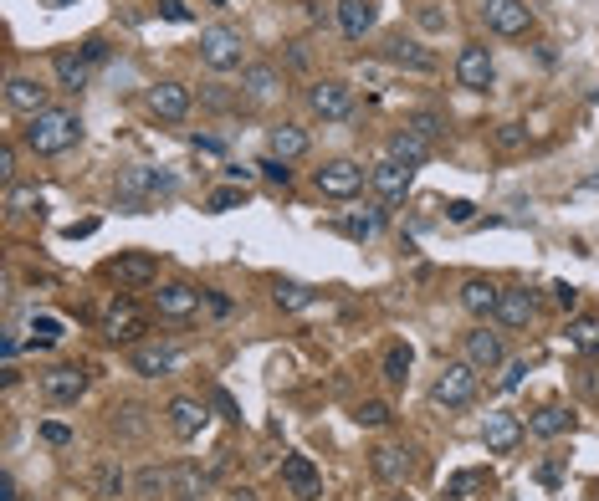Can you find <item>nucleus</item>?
<instances>
[{
  "label": "nucleus",
  "mask_w": 599,
  "mask_h": 501,
  "mask_svg": "<svg viewBox=\"0 0 599 501\" xmlns=\"http://www.w3.org/2000/svg\"><path fill=\"white\" fill-rule=\"evenodd\" d=\"M16 353H21V343H16V333H6V338H0V358H6V363H11Z\"/></svg>",
  "instance_id": "bf43d9fd"
},
{
  "label": "nucleus",
  "mask_w": 599,
  "mask_h": 501,
  "mask_svg": "<svg viewBox=\"0 0 599 501\" xmlns=\"http://www.w3.org/2000/svg\"><path fill=\"white\" fill-rule=\"evenodd\" d=\"M369 466H374V476H379L384 486H405V481L415 476V455H410L405 445H374V450H369Z\"/></svg>",
  "instance_id": "ddd939ff"
},
{
  "label": "nucleus",
  "mask_w": 599,
  "mask_h": 501,
  "mask_svg": "<svg viewBox=\"0 0 599 501\" xmlns=\"http://www.w3.org/2000/svg\"><path fill=\"white\" fill-rule=\"evenodd\" d=\"M492 77H497V67H492V52L482 47V41H466V47H461V57H456V82L466 87V93H487V87H492Z\"/></svg>",
  "instance_id": "6e6552de"
},
{
  "label": "nucleus",
  "mask_w": 599,
  "mask_h": 501,
  "mask_svg": "<svg viewBox=\"0 0 599 501\" xmlns=\"http://www.w3.org/2000/svg\"><path fill=\"white\" fill-rule=\"evenodd\" d=\"M210 6H231V0H210Z\"/></svg>",
  "instance_id": "680f3d73"
},
{
  "label": "nucleus",
  "mask_w": 599,
  "mask_h": 501,
  "mask_svg": "<svg viewBox=\"0 0 599 501\" xmlns=\"http://www.w3.org/2000/svg\"><path fill=\"white\" fill-rule=\"evenodd\" d=\"M200 287H190V282H169V287H159L154 292V307H159V317H175V323H185V317H195L200 312Z\"/></svg>",
  "instance_id": "a211bd4d"
},
{
  "label": "nucleus",
  "mask_w": 599,
  "mask_h": 501,
  "mask_svg": "<svg viewBox=\"0 0 599 501\" xmlns=\"http://www.w3.org/2000/svg\"><path fill=\"white\" fill-rule=\"evenodd\" d=\"M205 486H210V476L200 471V466H175V471H169V491H175L180 501H195V496H205Z\"/></svg>",
  "instance_id": "c756f323"
},
{
  "label": "nucleus",
  "mask_w": 599,
  "mask_h": 501,
  "mask_svg": "<svg viewBox=\"0 0 599 501\" xmlns=\"http://www.w3.org/2000/svg\"><path fill=\"white\" fill-rule=\"evenodd\" d=\"M569 343L579 353H599V323H594V317H579V323L569 328Z\"/></svg>",
  "instance_id": "4c0bfd02"
},
{
  "label": "nucleus",
  "mask_w": 599,
  "mask_h": 501,
  "mask_svg": "<svg viewBox=\"0 0 599 501\" xmlns=\"http://www.w3.org/2000/svg\"><path fill=\"white\" fill-rule=\"evenodd\" d=\"M492 144H497V154H523V149H528V128H523V123H502V128L492 133Z\"/></svg>",
  "instance_id": "c9c22d12"
},
{
  "label": "nucleus",
  "mask_w": 599,
  "mask_h": 501,
  "mask_svg": "<svg viewBox=\"0 0 599 501\" xmlns=\"http://www.w3.org/2000/svg\"><path fill=\"white\" fill-rule=\"evenodd\" d=\"M159 190H175V179H169V174H159V169H144V164H128V169H118V210H128V215H144L149 195H159Z\"/></svg>",
  "instance_id": "f03ea898"
},
{
  "label": "nucleus",
  "mask_w": 599,
  "mask_h": 501,
  "mask_svg": "<svg viewBox=\"0 0 599 501\" xmlns=\"http://www.w3.org/2000/svg\"><path fill=\"white\" fill-rule=\"evenodd\" d=\"M241 52H246L241 31H231V26H205V31H200V62H205L210 72H236V67H241Z\"/></svg>",
  "instance_id": "20e7f679"
},
{
  "label": "nucleus",
  "mask_w": 599,
  "mask_h": 501,
  "mask_svg": "<svg viewBox=\"0 0 599 501\" xmlns=\"http://www.w3.org/2000/svg\"><path fill=\"white\" fill-rule=\"evenodd\" d=\"M379 220H384V210H369V215H344V220H338V231H344L349 241H369V236H379Z\"/></svg>",
  "instance_id": "473e14b6"
},
{
  "label": "nucleus",
  "mask_w": 599,
  "mask_h": 501,
  "mask_svg": "<svg viewBox=\"0 0 599 501\" xmlns=\"http://www.w3.org/2000/svg\"><path fill=\"white\" fill-rule=\"evenodd\" d=\"M159 486H169V476H164V471H154V466H149V471H144V476H139V491H159Z\"/></svg>",
  "instance_id": "3c124183"
},
{
  "label": "nucleus",
  "mask_w": 599,
  "mask_h": 501,
  "mask_svg": "<svg viewBox=\"0 0 599 501\" xmlns=\"http://www.w3.org/2000/svg\"><path fill=\"white\" fill-rule=\"evenodd\" d=\"M461 353H466V363H472V369H502L507 363V353H502V338L497 333H487V328H472L461 338Z\"/></svg>",
  "instance_id": "aec40b11"
},
{
  "label": "nucleus",
  "mask_w": 599,
  "mask_h": 501,
  "mask_svg": "<svg viewBox=\"0 0 599 501\" xmlns=\"http://www.w3.org/2000/svg\"><path fill=\"white\" fill-rule=\"evenodd\" d=\"M533 317H538V297L528 287H507L502 292V302H497V323L502 328H528Z\"/></svg>",
  "instance_id": "5701e85b"
},
{
  "label": "nucleus",
  "mask_w": 599,
  "mask_h": 501,
  "mask_svg": "<svg viewBox=\"0 0 599 501\" xmlns=\"http://www.w3.org/2000/svg\"><path fill=\"white\" fill-rule=\"evenodd\" d=\"M410 185H415V169L400 164V159H390V154L369 169V190L379 195V205H400L410 195Z\"/></svg>",
  "instance_id": "0eeeda50"
},
{
  "label": "nucleus",
  "mask_w": 599,
  "mask_h": 501,
  "mask_svg": "<svg viewBox=\"0 0 599 501\" xmlns=\"http://www.w3.org/2000/svg\"><path fill=\"white\" fill-rule=\"evenodd\" d=\"M149 113L164 123H180L190 113V87L185 82H154L149 87Z\"/></svg>",
  "instance_id": "412c9836"
},
{
  "label": "nucleus",
  "mask_w": 599,
  "mask_h": 501,
  "mask_svg": "<svg viewBox=\"0 0 599 501\" xmlns=\"http://www.w3.org/2000/svg\"><path fill=\"white\" fill-rule=\"evenodd\" d=\"M128 363H134V374H144V379H169V374H180L185 353L169 343H134V358Z\"/></svg>",
  "instance_id": "9b49d317"
},
{
  "label": "nucleus",
  "mask_w": 599,
  "mask_h": 501,
  "mask_svg": "<svg viewBox=\"0 0 599 501\" xmlns=\"http://www.w3.org/2000/svg\"><path fill=\"white\" fill-rule=\"evenodd\" d=\"M169 21H190V6H180V0H164V6H159Z\"/></svg>",
  "instance_id": "864d4df0"
},
{
  "label": "nucleus",
  "mask_w": 599,
  "mask_h": 501,
  "mask_svg": "<svg viewBox=\"0 0 599 501\" xmlns=\"http://www.w3.org/2000/svg\"><path fill=\"white\" fill-rule=\"evenodd\" d=\"M379 11H374V0H338V31H344L349 41H364L374 31Z\"/></svg>",
  "instance_id": "b1692460"
},
{
  "label": "nucleus",
  "mask_w": 599,
  "mask_h": 501,
  "mask_svg": "<svg viewBox=\"0 0 599 501\" xmlns=\"http://www.w3.org/2000/svg\"><path fill=\"white\" fill-rule=\"evenodd\" d=\"M379 57L390 62V67H405V72H436V52H425L415 36H405V31H395V36H384V47H379Z\"/></svg>",
  "instance_id": "1a4fd4ad"
},
{
  "label": "nucleus",
  "mask_w": 599,
  "mask_h": 501,
  "mask_svg": "<svg viewBox=\"0 0 599 501\" xmlns=\"http://www.w3.org/2000/svg\"><path fill=\"white\" fill-rule=\"evenodd\" d=\"M569 425H574V415H569V409H564V404H543V409H538V415L528 420V430H533L538 440H553V435H564Z\"/></svg>",
  "instance_id": "c85d7f7f"
},
{
  "label": "nucleus",
  "mask_w": 599,
  "mask_h": 501,
  "mask_svg": "<svg viewBox=\"0 0 599 501\" xmlns=\"http://www.w3.org/2000/svg\"><path fill=\"white\" fill-rule=\"evenodd\" d=\"M256 169H262V174L272 179V185H292V164H287V159H277V154H267Z\"/></svg>",
  "instance_id": "79ce46f5"
},
{
  "label": "nucleus",
  "mask_w": 599,
  "mask_h": 501,
  "mask_svg": "<svg viewBox=\"0 0 599 501\" xmlns=\"http://www.w3.org/2000/svg\"><path fill=\"white\" fill-rule=\"evenodd\" d=\"M405 128H415V133H420V139H431V144H436V139H441V128H446V123H441L436 113H415V118H410Z\"/></svg>",
  "instance_id": "37998d69"
},
{
  "label": "nucleus",
  "mask_w": 599,
  "mask_h": 501,
  "mask_svg": "<svg viewBox=\"0 0 599 501\" xmlns=\"http://www.w3.org/2000/svg\"><path fill=\"white\" fill-rule=\"evenodd\" d=\"M0 179L16 185V149H0Z\"/></svg>",
  "instance_id": "8fccbe9b"
},
{
  "label": "nucleus",
  "mask_w": 599,
  "mask_h": 501,
  "mask_svg": "<svg viewBox=\"0 0 599 501\" xmlns=\"http://www.w3.org/2000/svg\"><path fill=\"white\" fill-rule=\"evenodd\" d=\"M77 139H82V118H77L72 108H47V113L26 118V128H21V144H26L31 154H41V159L67 154Z\"/></svg>",
  "instance_id": "f257e3e1"
},
{
  "label": "nucleus",
  "mask_w": 599,
  "mask_h": 501,
  "mask_svg": "<svg viewBox=\"0 0 599 501\" xmlns=\"http://www.w3.org/2000/svg\"><path fill=\"white\" fill-rule=\"evenodd\" d=\"M431 139H420V133L415 128H400V133H390V159H400V164H425V159H431Z\"/></svg>",
  "instance_id": "bb28decb"
},
{
  "label": "nucleus",
  "mask_w": 599,
  "mask_h": 501,
  "mask_svg": "<svg viewBox=\"0 0 599 501\" xmlns=\"http://www.w3.org/2000/svg\"><path fill=\"white\" fill-rule=\"evenodd\" d=\"M241 190H246V185H231V190H210V195H205V210H216V215H221V210H236V205H241Z\"/></svg>",
  "instance_id": "ea45409f"
},
{
  "label": "nucleus",
  "mask_w": 599,
  "mask_h": 501,
  "mask_svg": "<svg viewBox=\"0 0 599 501\" xmlns=\"http://www.w3.org/2000/svg\"><path fill=\"white\" fill-rule=\"evenodd\" d=\"M553 302H559L564 312H574V307H579V287H569V282H559V287H553Z\"/></svg>",
  "instance_id": "a18cd8bd"
},
{
  "label": "nucleus",
  "mask_w": 599,
  "mask_h": 501,
  "mask_svg": "<svg viewBox=\"0 0 599 501\" xmlns=\"http://www.w3.org/2000/svg\"><path fill=\"white\" fill-rule=\"evenodd\" d=\"M82 57H88V62H103V57H108V47L93 36V41H82Z\"/></svg>",
  "instance_id": "5fc2aeb1"
},
{
  "label": "nucleus",
  "mask_w": 599,
  "mask_h": 501,
  "mask_svg": "<svg viewBox=\"0 0 599 501\" xmlns=\"http://www.w3.org/2000/svg\"><path fill=\"white\" fill-rule=\"evenodd\" d=\"M431 399L441 404V409H466L477 399V369L472 363H446V369L436 374V384H431Z\"/></svg>",
  "instance_id": "39448f33"
},
{
  "label": "nucleus",
  "mask_w": 599,
  "mask_h": 501,
  "mask_svg": "<svg viewBox=\"0 0 599 501\" xmlns=\"http://www.w3.org/2000/svg\"><path fill=\"white\" fill-rule=\"evenodd\" d=\"M410 358H415L410 343H390V353H384V384L400 389V384L410 379Z\"/></svg>",
  "instance_id": "2f4dec72"
},
{
  "label": "nucleus",
  "mask_w": 599,
  "mask_h": 501,
  "mask_svg": "<svg viewBox=\"0 0 599 501\" xmlns=\"http://www.w3.org/2000/svg\"><path fill=\"white\" fill-rule=\"evenodd\" d=\"M103 491H123V471L108 466V471H103Z\"/></svg>",
  "instance_id": "052dcab7"
},
{
  "label": "nucleus",
  "mask_w": 599,
  "mask_h": 501,
  "mask_svg": "<svg viewBox=\"0 0 599 501\" xmlns=\"http://www.w3.org/2000/svg\"><path fill=\"white\" fill-rule=\"evenodd\" d=\"M88 77H93V62L82 57V52H57V82L62 87H72V93H77V87H88Z\"/></svg>",
  "instance_id": "7c9ffc66"
},
{
  "label": "nucleus",
  "mask_w": 599,
  "mask_h": 501,
  "mask_svg": "<svg viewBox=\"0 0 599 501\" xmlns=\"http://www.w3.org/2000/svg\"><path fill=\"white\" fill-rule=\"evenodd\" d=\"M205 108H231V93H221V87H210V93H205Z\"/></svg>",
  "instance_id": "6e6d98bb"
},
{
  "label": "nucleus",
  "mask_w": 599,
  "mask_h": 501,
  "mask_svg": "<svg viewBox=\"0 0 599 501\" xmlns=\"http://www.w3.org/2000/svg\"><path fill=\"white\" fill-rule=\"evenodd\" d=\"M200 154H221V139H205V133H195V139H190Z\"/></svg>",
  "instance_id": "4d7b16f0"
},
{
  "label": "nucleus",
  "mask_w": 599,
  "mask_h": 501,
  "mask_svg": "<svg viewBox=\"0 0 599 501\" xmlns=\"http://www.w3.org/2000/svg\"><path fill=\"white\" fill-rule=\"evenodd\" d=\"M497 302H502V287H492L482 277H472V282L461 287V307L472 312V317H497Z\"/></svg>",
  "instance_id": "a878e982"
},
{
  "label": "nucleus",
  "mask_w": 599,
  "mask_h": 501,
  "mask_svg": "<svg viewBox=\"0 0 599 501\" xmlns=\"http://www.w3.org/2000/svg\"><path fill=\"white\" fill-rule=\"evenodd\" d=\"M216 409H221L226 420H241V409H236V399H231L226 389H216Z\"/></svg>",
  "instance_id": "603ef678"
},
{
  "label": "nucleus",
  "mask_w": 599,
  "mask_h": 501,
  "mask_svg": "<svg viewBox=\"0 0 599 501\" xmlns=\"http://www.w3.org/2000/svg\"><path fill=\"white\" fill-rule=\"evenodd\" d=\"M354 420H359L364 430H379V425H390V404H384V399H364V404L354 409Z\"/></svg>",
  "instance_id": "58836bf2"
},
{
  "label": "nucleus",
  "mask_w": 599,
  "mask_h": 501,
  "mask_svg": "<svg viewBox=\"0 0 599 501\" xmlns=\"http://www.w3.org/2000/svg\"><path fill=\"white\" fill-rule=\"evenodd\" d=\"M282 481L292 486V496H303V501L323 496V476H318V466L308 461V455H282Z\"/></svg>",
  "instance_id": "4be33fe9"
},
{
  "label": "nucleus",
  "mask_w": 599,
  "mask_h": 501,
  "mask_svg": "<svg viewBox=\"0 0 599 501\" xmlns=\"http://www.w3.org/2000/svg\"><path fill=\"white\" fill-rule=\"evenodd\" d=\"M82 389H88V369H77V363H52V369L41 374V394L52 404H77Z\"/></svg>",
  "instance_id": "f8f14e48"
},
{
  "label": "nucleus",
  "mask_w": 599,
  "mask_h": 501,
  "mask_svg": "<svg viewBox=\"0 0 599 501\" xmlns=\"http://www.w3.org/2000/svg\"><path fill=\"white\" fill-rule=\"evenodd\" d=\"M16 496H21V491H16V476L6 471V476H0V501H16Z\"/></svg>",
  "instance_id": "13d9d810"
},
{
  "label": "nucleus",
  "mask_w": 599,
  "mask_h": 501,
  "mask_svg": "<svg viewBox=\"0 0 599 501\" xmlns=\"http://www.w3.org/2000/svg\"><path fill=\"white\" fill-rule=\"evenodd\" d=\"M108 277H113L118 287H154L159 261H154L149 251H123L118 261H108Z\"/></svg>",
  "instance_id": "4468645a"
},
{
  "label": "nucleus",
  "mask_w": 599,
  "mask_h": 501,
  "mask_svg": "<svg viewBox=\"0 0 599 501\" xmlns=\"http://www.w3.org/2000/svg\"><path fill=\"white\" fill-rule=\"evenodd\" d=\"M482 16L497 36H528L533 31V11L528 0H482Z\"/></svg>",
  "instance_id": "9d476101"
},
{
  "label": "nucleus",
  "mask_w": 599,
  "mask_h": 501,
  "mask_svg": "<svg viewBox=\"0 0 599 501\" xmlns=\"http://www.w3.org/2000/svg\"><path fill=\"white\" fill-rule=\"evenodd\" d=\"M313 287H303V282H277V307H287V312H303V307H313Z\"/></svg>",
  "instance_id": "72a5a7b5"
},
{
  "label": "nucleus",
  "mask_w": 599,
  "mask_h": 501,
  "mask_svg": "<svg viewBox=\"0 0 599 501\" xmlns=\"http://www.w3.org/2000/svg\"><path fill=\"white\" fill-rule=\"evenodd\" d=\"M6 108L11 113H21V118H36V113H47L52 103H47V87H41L36 77H6Z\"/></svg>",
  "instance_id": "2eb2a0df"
},
{
  "label": "nucleus",
  "mask_w": 599,
  "mask_h": 501,
  "mask_svg": "<svg viewBox=\"0 0 599 501\" xmlns=\"http://www.w3.org/2000/svg\"><path fill=\"white\" fill-rule=\"evenodd\" d=\"M446 215H451V225H472V220H477V205H472V200H451Z\"/></svg>",
  "instance_id": "c03bdc74"
},
{
  "label": "nucleus",
  "mask_w": 599,
  "mask_h": 501,
  "mask_svg": "<svg viewBox=\"0 0 599 501\" xmlns=\"http://www.w3.org/2000/svg\"><path fill=\"white\" fill-rule=\"evenodd\" d=\"M308 113L323 118V123H344V118L354 113V93H349L344 82H333V77L308 82Z\"/></svg>",
  "instance_id": "423d86ee"
},
{
  "label": "nucleus",
  "mask_w": 599,
  "mask_h": 501,
  "mask_svg": "<svg viewBox=\"0 0 599 501\" xmlns=\"http://www.w3.org/2000/svg\"><path fill=\"white\" fill-rule=\"evenodd\" d=\"M523 374H528V363L518 358V363H507V374H502V389H518L523 384Z\"/></svg>",
  "instance_id": "09e8293b"
},
{
  "label": "nucleus",
  "mask_w": 599,
  "mask_h": 501,
  "mask_svg": "<svg viewBox=\"0 0 599 501\" xmlns=\"http://www.w3.org/2000/svg\"><path fill=\"white\" fill-rule=\"evenodd\" d=\"M41 440H47V445H67V440H72V430H67V425H57V420H47V425H41Z\"/></svg>",
  "instance_id": "49530a36"
},
{
  "label": "nucleus",
  "mask_w": 599,
  "mask_h": 501,
  "mask_svg": "<svg viewBox=\"0 0 599 501\" xmlns=\"http://www.w3.org/2000/svg\"><path fill=\"white\" fill-rule=\"evenodd\" d=\"M395 501H410V496H395Z\"/></svg>",
  "instance_id": "0e129e2a"
},
{
  "label": "nucleus",
  "mask_w": 599,
  "mask_h": 501,
  "mask_svg": "<svg viewBox=\"0 0 599 501\" xmlns=\"http://www.w3.org/2000/svg\"><path fill=\"white\" fill-rule=\"evenodd\" d=\"M420 26H425V31H446V11L425 6V11H420Z\"/></svg>",
  "instance_id": "de8ad7c7"
},
{
  "label": "nucleus",
  "mask_w": 599,
  "mask_h": 501,
  "mask_svg": "<svg viewBox=\"0 0 599 501\" xmlns=\"http://www.w3.org/2000/svg\"><path fill=\"white\" fill-rule=\"evenodd\" d=\"M313 185H318V195H328V200H354V195L369 185V169H364L359 159H328V164L313 174Z\"/></svg>",
  "instance_id": "7ed1b4c3"
},
{
  "label": "nucleus",
  "mask_w": 599,
  "mask_h": 501,
  "mask_svg": "<svg viewBox=\"0 0 599 501\" xmlns=\"http://www.w3.org/2000/svg\"><path fill=\"white\" fill-rule=\"evenodd\" d=\"M482 440H487V450H492V455L518 450V440H523V420L512 415V409H492V415L482 420Z\"/></svg>",
  "instance_id": "f3484780"
},
{
  "label": "nucleus",
  "mask_w": 599,
  "mask_h": 501,
  "mask_svg": "<svg viewBox=\"0 0 599 501\" xmlns=\"http://www.w3.org/2000/svg\"><path fill=\"white\" fill-rule=\"evenodd\" d=\"M52 6H72V0H52Z\"/></svg>",
  "instance_id": "e2e57ef3"
},
{
  "label": "nucleus",
  "mask_w": 599,
  "mask_h": 501,
  "mask_svg": "<svg viewBox=\"0 0 599 501\" xmlns=\"http://www.w3.org/2000/svg\"><path fill=\"white\" fill-rule=\"evenodd\" d=\"M267 149H272L277 159L292 164V159H303V154H308V133L297 128V123H277V128L267 133Z\"/></svg>",
  "instance_id": "cd10ccee"
},
{
  "label": "nucleus",
  "mask_w": 599,
  "mask_h": 501,
  "mask_svg": "<svg viewBox=\"0 0 599 501\" xmlns=\"http://www.w3.org/2000/svg\"><path fill=\"white\" fill-rule=\"evenodd\" d=\"M169 430H175L180 440H195L205 430V404L200 399H169Z\"/></svg>",
  "instance_id": "393cba45"
},
{
  "label": "nucleus",
  "mask_w": 599,
  "mask_h": 501,
  "mask_svg": "<svg viewBox=\"0 0 599 501\" xmlns=\"http://www.w3.org/2000/svg\"><path fill=\"white\" fill-rule=\"evenodd\" d=\"M482 486H487V471H456V476L446 481V496H451V501H466V496L482 491Z\"/></svg>",
  "instance_id": "e433bc0d"
},
{
  "label": "nucleus",
  "mask_w": 599,
  "mask_h": 501,
  "mask_svg": "<svg viewBox=\"0 0 599 501\" xmlns=\"http://www.w3.org/2000/svg\"><path fill=\"white\" fill-rule=\"evenodd\" d=\"M31 328H36V338H31V348H36V343H41V348H47V343H57V338H62V323H57V317H47V312H41V317H36V323H31Z\"/></svg>",
  "instance_id": "a19ab883"
},
{
  "label": "nucleus",
  "mask_w": 599,
  "mask_h": 501,
  "mask_svg": "<svg viewBox=\"0 0 599 501\" xmlns=\"http://www.w3.org/2000/svg\"><path fill=\"white\" fill-rule=\"evenodd\" d=\"M277 93H282V72H277L272 62H256V67H246V72H241V98H246V103L267 108Z\"/></svg>",
  "instance_id": "6ab92c4d"
},
{
  "label": "nucleus",
  "mask_w": 599,
  "mask_h": 501,
  "mask_svg": "<svg viewBox=\"0 0 599 501\" xmlns=\"http://www.w3.org/2000/svg\"><path fill=\"white\" fill-rule=\"evenodd\" d=\"M6 210H11V215L41 210V190H36V185H6Z\"/></svg>",
  "instance_id": "f704fd0d"
},
{
  "label": "nucleus",
  "mask_w": 599,
  "mask_h": 501,
  "mask_svg": "<svg viewBox=\"0 0 599 501\" xmlns=\"http://www.w3.org/2000/svg\"><path fill=\"white\" fill-rule=\"evenodd\" d=\"M103 333H108L113 343H139V338H144V312L128 302V297H118V302L103 312Z\"/></svg>",
  "instance_id": "dca6fc26"
}]
</instances>
